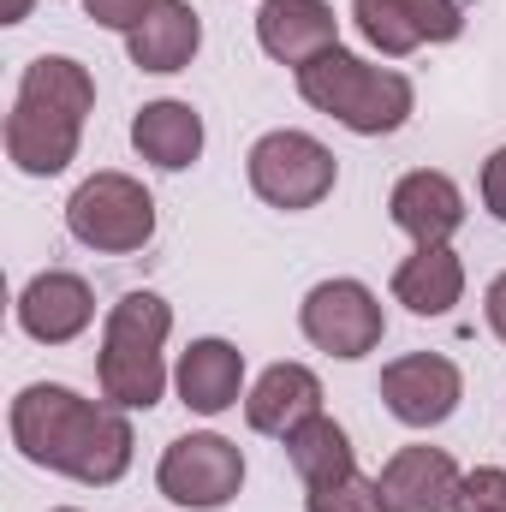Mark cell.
I'll return each instance as SVG.
<instances>
[{"label":"cell","mask_w":506,"mask_h":512,"mask_svg":"<svg viewBox=\"0 0 506 512\" xmlns=\"http://www.w3.org/2000/svg\"><path fill=\"white\" fill-rule=\"evenodd\" d=\"M161 495L179 501V507H197V512H215L227 507L245 483V459L233 441L221 435H185L161 453V471H155Z\"/></svg>","instance_id":"cell-7"},{"label":"cell","mask_w":506,"mask_h":512,"mask_svg":"<svg viewBox=\"0 0 506 512\" xmlns=\"http://www.w3.org/2000/svg\"><path fill=\"white\" fill-rule=\"evenodd\" d=\"M251 185L274 209H316L334 191V155L304 131H268L251 149Z\"/></svg>","instance_id":"cell-6"},{"label":"cell","mask_w":506,"mask_h":512,"mask_svg":"<svg viewBox=\"0 0 506 512\" xmlns=\"http://www.w3.org/2000/svg\"><path fill=\"white\" fill-rule=\"evenodd\" d=\"M364 36L381 54H411L423 42H453L459 36V6L453 0H352Z\"/></svg>","instance_id":"cell-10"},{"label":"cell","mask_w":506,"mask_h":512,"mask_svg":"<svg viewBox=\"0 0 506 512\" xmlns=\"http://www.w3.org/2000/svg\"><path fill=\"white\" fill-rule=\"evenodd\" d=\"M60 512H72V507H60Z\"/></svg>","instance_id":"cell-27"},{"label":"cell","mask_w":506,"mask_h":512,"mask_svg":"<svg viewBox=\"0 0 506 512\" xmlns=\"http://www.w3.org/2000/svg\"><path fill=\"white\" fill-rule=\"evenodd\" d=\"M453 512H506V471L483 465L471 477H459V495H453Z\"/></svg>","instance_id":"cell-22"},{"label":"cell","mask_w":506,"mask_h":512,"mask_svg":"<svg viewBox=\"0 0 506 512\" xmlns=\"http://www.w3.org/2000/svg\"><path fill=\"white\" fill-rule=\"evenodd\" d=\"M173 316L155 292H126L108 316V340H102V393L114 405H155L161 399V340H167Z\"/></svg>","instance_id":"cell-4"},{"label":"cell","mask_w":506,"mask_h":512,"mask_svg":"<svg viewBox=\"0 0 506 512\" xmlns=\"http://www.w3.org/2000/svg\"><path fill=\"white\" fill-rule=\"evenodd\" d=\"M131 143H137L155 167L179 173V167H191L197 149H203V120H197L185 102H149V108L131 120Z\"/></svg>","instance_id":"cell-19"},{"label":"cell","mask_w":506,"mask_h":512,"mask_svg":"<svg viewBox=\"0 0 506 512\" xmlns=\"http://www.w3.org/2000/svg\"><path fill=\"white\" fill-rule=\"evenodd\" d=\"M286 459H292V471H298L310 489H316V483H328V477L358 471V465H352V447H346V429H340L334 417H322V411L286 435Z\"/></svg>","instance_id":"cell-20"},{"label":"cell","mask_w":506,"mask_h":512,"mask_svg":"<svg viewBox=\"0 0 506 512\" xmlns=\"http://www.w3.org/2000/svg\"><path fill=\"white\" fill-rule=\"evenodd\" d=\"M316 411H322V382H316L304 364H274V370L251 387V399H245L251 429L280 435V441H286L298 423H310Z\"/></svg>","instance_id":"cell-15"},{"label":"cell","mask_w":506,"mask_h":512,"mask_svg":"<svg viewBox=\"0 0 506 512\" xmlns=\"http://www.w3.org/2000/svg\"><path fill=\"white\" fill-rule=\"evenodd\" d=\"M489 328H495V334L506 340V274L495 280V286H489Z\"/></svg>","instance_id":"cell-25"},{"label":"cell","mask_w":506,"mask_h":512,"mask_svg":"<svg viewBox=\"0 0 506 512\" xmlns=\"http://www.w3.org/2000/svg\"><path fill=\"white\" fill-rule=\"evenodd\" d=\"M66 227L90 251H137L155 233V203H149V191L137 179H126V173H96L66 203Z\"/></svg>","instance_id":"cell-5"},{"label":"cell","mask_w":506,"mask_h":512,"mask_svg":"<svg viewBox=\"0 0 506 512\" xmlns=\"http://www.w3.org/2000/svg\"><path fill=\"white\" fill-rule=\"evenodd\" d=\"M24 12H30V0H6V24H18Z\"/></svg>","instance_id":"cell-26"},{"label":"cell","mask_w":506,"mask_h":512,"mask_svg":"<svg viewBox=\"0 0 506 512\" xmlns=\"http://www.w3.org/2000/svg\"><path fill=\"white\" fill-rule=\"evenodd\" d=\"M90 316H96V298H90V286H84L78 274H36V280L24 286V298H18V322H24V334L42 340V346L78 340V334L90 328Z\"/></svg>","instance_id":"cell-12"},{"label":"cell","mask_w":506,"mask_h":512,"mask_svg":"<svg viewBox=\"0 0 506 512\" xmlns=\"http://www.w3.org/2000/svg\"><path fill=\"white\" fill-rule=\"evenodd\" d=\"M310 512H381V495H376V483L346 471V477H328V483L310 489Z\"/></svg>","instance_id":"cell-21"},{"label":"cell","mask_w":506,"mask_h":512,"mask_svg":"<svg viewBox=\"0 0 506 512\" xmlns=\"http://www.w3.org/2000/svg\"><path fill=\"white\" fill-rule=\"evenodd\" d=\"M12 441L24 459L66 471L78 483H120L131 465V423L108 405L78 399L72 387H24L12 399Z\"/></svg>","instance_id":"cell-1"},{"label":"cell","mask_w":506,"mask_h":512,"mask_svg":"<svg viewBox=\"0 0 506 512\" xmlns=\"http://www.w3.org/2000/svg\"><path fill=\"white\" fill-rule=\"evenodd\" d=\"M256 36L274 60L286 66H310L334 48V12L322 0H262V18H256Z\"/></svg>","instance_id":"cell-14"},{"label":"cell","mask_w":506,"mask_h":512,"mask_svg":"<svg viewBox=\"0 0 506 512\" xmlns=\"http://www.w3.org/2000/svg\"><path fill=\"white\" fill-rule=\"evenodd\" d=\"M298 90H304V102H316L322 114H334L340 126L364 131V137L405 126V114H411V84L387 66L352 60L346 48H328L322 60H310L298 72Z\"/></svg>","instance_id":"cell-3"},{"label":"cell","mask_w":506,"mask_h":512,"mask_svg":"<svg viewBox=\"0 0 506 512\" xmlns=\"http://www.w3.org/2000/svg\"><path fill=\"white\" fill-rule=\"evenodd\" d=\"M459 292H465V268H459V256L447 251V245L417 251L393 274V298L405 310H417V316H447L459 304Z\"/></svg>","instance_id":"cell-18"},{"label":"cell","mask_w":506,"mask_h":512,"mask_svg":"<svg viewBox=\"0 0 506 512\" xmlns=\"http://www.w3.org/2000/svg\"><path fill=\"white\" fill-rule=\"evenodd\" d=\"M393 221L417 239V251H429V245H447L453 233H459V221H465V197H459V185L447 179V173H405L399 185H393Z\"/></svg>","instance_id":"cell-13"},{"label":"cell","mask_w":506,"mask_h":512,"mask_svg":"<svg viewBox=\"0 0 506 512\" xmlns=\"http://www.w3.org/2000/svg\"><path fill=\"white\" fill-rule=\"evenodd\" d=\"M381 399H387V411L399 423L429 429V423L453 417V405H459V370L447 358H435V352H411V358H399V364L381 370Z\"/></svg>","instance_id":"cell-9"},{"label":"cell","mask_w":506,"mask_h":512,"mask_svg":"<svg viewBox=\"0 0 506 512\" xmlns=\"http://www.w3.org/2000/svg\"><path fill=\"white\" fill-rule=\"evenodd\" d=\"M84 6H90V18L108 24V30H137L155 0H84Z\"/></svg>","instance_id":"cell-23"},{"label":"cell","mask_w":506,"mask_h":512,"mask_svg":"<svg viewBox=\"0 0 506 512\" xmlns=\"http://www.w3.org/2000/svg\"><path fill=\"white\" fill-rule=\"evenodd\" d=\"M239 376H245V358L227 346V340H197L185 358H179V393L191 411L215 417L239 399Z\"/></svg>","instance_id":"cell-17"},{"label":"cell","mask_w":506,"mask_h":512,"mask_svg":"<svg viewBox=\"0 0 506 512\" xmlns=\"http://www.w3.org/2000/svg\"><path fill=\"white\" fill-rule=\"evenodd\" d=\"M96 102V84L78 60H60V54H42L30 60L24 84H18V102H12V120H6V155L18 173H60L78 149V131L84 114Z\"/></svg>","instance_id":"cell-2"},{"label":"cell","mask_w":506,"mask_h":512,"mask_svg":"<svg viewBox=\"0 0 506 512\" xmlns=\"http://www.w3.org/2000/svg\"><path fill=\"white\" fill-rule=\"evenodd\" d=\"M483 203H489V209L506 221V149L489 161V167H483Z\"/></svg>","instance_id":"cell-24"},{"label":"cell","mask_w":506,"mask_h":512,"mask_svg":"<svg viewBox=\"0 0 506 512\" xmlns=\"http://www.w3.org/2000/svg\"><path fill=\"white\" fill-rule=\"evenodd\" d=\"M126 36H131V60H137L143 72H179V66L197 54L203 24H197V12H191L185 0H155V6L143 12V24L126 30Z\"/></svg>","instance_id":"cell-16"},{"label":"cell","mask_w":506,"mask_h":512,"mask_svg":"<svg viewBox=\"0 0 506 512\" xmlns=\"http://www.w3.org/2000/svg\"><path fill=\"white\" fill-rule=\"evenodd\" d=\"M381 512H453L459 471L441 447H399L376 477Z\"/></svg>","instance_id":"cell-11"},{"label":"cell","mask_w":506,"mask_h":512,"mask_svg":"<svg viewBox=\"0 0 506 512\" xmlns=\"http://www.w3.org/2000/svg\"><path fill=\"white\" fill-rule=\"evenodd\" d=\"M304 334L334 358H364L381 340V304L358 280H322L304 298Z\"/></svg>","instance_id":"cell-8"}]
</instances>
